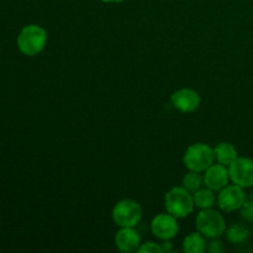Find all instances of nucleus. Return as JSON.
<instances>
[{"mask_svg": "<svg viewBox=\"0 0 253 253\" xmlns=\"http://www.w3.org/2000/svg\"><path fill=\"white\" fill-rule=\"evenodd\" d=\"M46 43V30L36 24L26 25L17 36V48L25 56H36L41 53Z\"/></svg>", "mask_w": 253, "mask_h": 253, "instance_id": "nucleus-1", "label": "nucleus"}, {"mask_svg": "<svg viewBox=\"0 0 253 253\" xmlns=\"http://www.w3.org/2000/svg\"><path fill=\"white\" fill-rule=\"evenodd\" d=\"M165 208L167 212L177 219H184L189 216L195 209L193 193L184 187H173L165 195Z\"/></svg>", "mask_w": 253, "mask_h": 253, "instance_id": "nucleus-2", "label": "nucleus"}, {"mask_svg": "<svg viewBox=\"0 0 253 253\" xmlns=\"http://www.w3.org/2000/svg\"><path fill=\"white\" fill-rule=\"evenodd\" d=\"M214 163V148L208 143H193L187 148L183 156V165L188 170L204 173Z\"/></svg>", "mask_w": 253, "mask_h": 253, "instance_id": "nucleus-3", "label": "nucleus"}, {"mask_svg": "<svg viewBox=\"0 0 253 253\" xmlns=\"http://www.w3.org/2000/svg\"><path fill=\"white\" fill-rule=\"evenodd\" d=\"M195 227L197 231L210 240L225 235L227 226L222 214L211 208V209L200 210L195 219Z\"/></svg>", "mask_w": 253, "mask_h": 253, "instance_id": "nucleus-4", "label": "nucleus"}, {"mask_svg": "<svg viewBox=\"0 0 253 253\" xmlns=\"http://www.w3.org/2000/svg\"><path fill=\"white\" fill-rule=\"evenodd\" d=\"M111 217L119 227H136L142 219V208L136 200L123 199L116 203Z\"/></svg>", "mask_w": 253, "mask_h": 253, "instance_id": "nucleus-5", "label": "nucleus"}, {"mask_svg": "<svg viewBox=\"0 0 253 253\" xmlns=\"http://www.w3.org/2000/svg\"><path fill=\"white\" fill-rule=\"evenodd\" d=\"M246 200L245 189L237 184H227L222 188L216 197V204L225 212H234L241 209Z\"/></svg>", "mask_w": 253, "mask_h": 253, "instance_id": "nucleus-6", "label": "nucleus"}, {"mask_svg": "<svg viewBox=\"0 0 253 253\" xmlns=\"http://www.w3.org/2000/svg\"><path fill=\"white\" fill-rule=\"evenodd\" d=\"M230 180L244 189L253 187V160L249 157H237L229 166Z\"/></svg>", "mask_w": 253, "mask_h": 253, "instance_id": "nucleus-7", "label": "nucleus"}, {"mask_svg": "<svg viewBox=\"0 0 253 253\" xmlns=\"http://www.w3.org/2000/svg\"><path fill=\"white\" fill-rule=\"evenodd\" d=\"M151 232L161 241L174 239L179 232L178 219L169 212L156 215L151 221Z\"/></svg>", "mask_w": 253, "mask_h": 253, "instance_id": "nucleus-8", "label": "nucleus"}, {"mask_svg": "<svg viewBox=\"0 0 253 253\" xmlns=\"http://www.w3.org/2000/svg\"><path fill=\"white\" fill-rule=\"evenodd\" d=\"M170 103L180 113H193L200 106L202 98L194 89L182 88L170 95Z\"/></svg>", "mask_w": 253, "mask_h": 253, "instance_id": "nucleus-9", "label": "nucleus"}, {"mask_svg": "<svg viewBox=\"0 0 253 253\" xmlns=\"http://www.w3.org/2000/svg\"><path fill=\"white\" fill-rule=\"evenodd\" d=\"M203 178H204V187L214 190L215 193H219L222 188H225L231 182L230 180L229 167L220 165L217 162L210 166L203 173Z\"/></svg>", "mask_w": 253, "mask_h": 253, "instance_id": "nucleus-10", "label": "nucleus"}, {"mask_svg": "<svg viewBox=\"0 0 253 253\" xmlns=\"http://www.w3.org/2000/svg\"><path fill=\"white\" fill-rule=\"evenodd\" d=\"M114 242L116 249L124 253L137 252L138 247L142 244L141 236L135 227H120V230L116 232Z\"/></svg>", "mask_w": 253, "mask_h": 253, "instance_id": "nucleus-11", "label": "nucleus"}, {"mask_svg": "<svg viewBox=\"0 0 253 253\" xmlns=\"http://www.w3.org/2000/svg\"><path fill=\"white\" fill-rule=\"evenodd\" d=\"M214 153L215 161L220 165L226 166V167H229L239 157V152H237L236 147L230 142L217 143L216 147H214Z\"/></svg>", "mask_w": 253, "mask_h": 253, "instance_id": "nucleus-12", "label": "nucleus"}, {"mask_svg": "<svg viewBox=\"0 0 253 253\" xmlns=\"http://www.w3.org/2000/svg\"><path fill=\"white\" fill-rule=\"evenodd\" d=\"M207 237L195 231L189 234L183 240V251L185 253H203L207 251Z\"/></svg>", "mask_w": 253, "mask_h": 253, "instance_id": "nucleus-13", "label": "nucleus"}, {"mask_svg": "<svg viewBox=\"0 0 253 253\" xmlns=\"http://www.w3.org/2000/svg\"><path fill=\"white\" fill-rule=\"evenodd\" d=\"M193 199H194L195 208L203 209H211L216 205V195L214 190L204 187L198 189L197 192L193 193Z\"/></svg>", "mask_w": 253, "mask_h": 253, "instance_id": "nucleus-14", "label": "nucleus"}, {"mask_svg": "<svg viewBox=\"0 0 253 253\" xmlns=\"http://www.w3.org/2000/svg\"><path fill=\"white\" fill-rule=\"evenodd\" d=\"M226 240L232 245H241L245 244L251 236L249 227H246L242 224H232L226 227L225 231Z\"/></svg>", "mask_w": 253, "mask_h": 253, "instance_id": "nucleus-15", "label": "nucleus"}, {"mask_svg": "<svg viewBox=\"0 0 253 253\" xmlns=\"http://www.w3.org/2000/svg\"><path fill=\"white\" fill-rule=\"evenodd\" d=\"M203 185H204L203 173L194 172V170H189L182 179V187H184L185 189L189 190L190 193L197 192V190L200 189Z\"/></svg>", "mask_w": 253, "mask_h": 253, "instance_id": "nucleus-16", "label": "nucleus"}, {"mask_svg": "<svg viewBox=\"0 0 253 253\" xmlns=\"http://www.w3.org/2000/svg\"><path fill=\"white\" fill-rule=\"evenodd\" d=\"M240 212L246 221L253 222V193L250 197H246V200L240 209Z\"/></svg>", "mask_w": 253, "mask_h": 253, "instance_id": "nucleus-17", "label": "nucleus"}, {"mask_svg": "<svg viewBox=\"0 0 253 253\" xmlns=\"http://www.w3.org/2000/svg\"><path fill=\"white\" fill-rule=\"evenodd\" d=\"M137 252H140V253H163L161 244H157V242H153V241H148V242H143V244H141V246L138 247Z\"/></svg>", "mask_w": 253, "mask_h": 253, "instance_id": "nucleus-18", "label": "nucleus"}, {"mask_svg": "<svg viewBox=\"0 0 253 253\" xmlns=\"http://www.w3.org/2000/svg\"><path fill=\"white\" fill-rule=\"evenodd\" d=\"M207 251L209 253H222L225 251L224 242L220 240V237L210 239V242H208L207 245Z\"/></svg>", "mask_w": 253, "mask_h": 253, "instance_id": "nucleus-19", "label": "nucleus"}, {"mask_svg": "<svg viewBox=\"0 0 253 253\" xmlns=\"http://www.w3.org/2000/svg\"><path fill=\"white\" fill-rule=\"evenodd\" d=\"M161 246H162V252H172L173 251V244L170 242V240H166V241H163L162 244H161Z\"/></svg>", "mask_w": 253, "mask_h": 253, "instance_id": "nucleus-20", "label": "nucleus"}, {"mask_svg": "<svg viewBox=\"0 0 253 253\" xmlns=\"http://www.w3.org/2000/svg\"><path fill=\"white\" fill-rule=\"evenodd\" d=\"M103 2H108V4H119V2H123L125 0H101Z\"/></svg>", "mask_w": 253, "mask_h": 253, "instance_id": "nucleus-21", "label": "nucleus"}]
</instances>
